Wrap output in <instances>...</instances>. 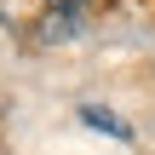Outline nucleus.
I'll return each mask as SVG.
<instances>
[{
  "instance_id": "nucleus-1",
  "label": "nucleus",
  "mask_w": 155,
  "mask_h": 155,
  "mask_svg": "<svg viewBox=\"0 0 155 155\" xmlns=\"http://www.w3.org/2000/svg\"><path fill=\"white\" fill-rule=\"evenodd\" d=\"M81 121H86L92 132H104V138H121V144H132V127H127L121 115H109V109H98V104H81Z\"/></svg>"
},
{
  "instance_id": "nucleus-2",
  "label": "nucleus",
  "mask_w": 155,
  "mask_h": 155,
  "mask_svg": "<svg viewBox=\"0 0 155 155\" xmlns=\"http://www.w3.org/2000/svg\"><path fill=\"white\" fill-rule=\"evenodd\" d=\"M75 35H81V17H75V12H46L40 40H52V46H58V40H75Z\"/></svg>"
},
{
  "instance_id": "nucleus-3",
  "label": "nucleus",
  "mask_w": 155,
  "mask_h": 155,
  "mask_svg": "<svg viewBox=\"0 0 155 155\" xmlns=\"http://www.w3.org/2000/svg\"><path fill=\"white\" fill-rule=\"evenodd\" d=\"M75 6H81V0H52V12H75Z\"/></svg>"
}]
</instances>
